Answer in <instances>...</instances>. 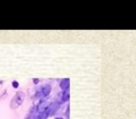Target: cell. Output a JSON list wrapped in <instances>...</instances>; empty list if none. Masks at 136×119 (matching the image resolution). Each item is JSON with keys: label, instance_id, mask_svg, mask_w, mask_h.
I'll return each instance as SVG.
<instances>
[{"label": "cell", "instance_id": "obj_10", "mask_svg": "<svg viewBox=\"0 0 136 119\" xmlns=\"http://www.w3.org/2000/svg\"><path fill=\"white\" fill-rule=\"evenodd\" d=\"M38 81H39V79H37V78H35V79H34V83H35V84H37Z\"/></svg>", "mask_w": 136, "mask_h": 119}, {"label": "cell", "instance_id": "obj_6", "mask_svg": "<svg viewBox=\"0 0 136 119\" xmlns=\"http://www.w3.org/2000/svg\"><path fill=\"white\" fill-rule=\"evenodd\" d=\"M50 116V114H49V110L48 108L46 109V111L43 112H38V114H37L36 117L34 119H47V117Z\"/></svg>", "mask_w": 136, "mask_h": 119}, {"label": "cell", "instance_id": "obj_4", "mask_svg": "<svg viewBox=\"0 0 136 119\" xmlns=\"http://www.w3.org/2000/svg\"><path fill=\"white\" fill-rule=\"evenodd\" d=\"M49 105H50V103H49V102H48L47 100H41V102H39V104H38V106H37V112H45L47 108L49 107Z\"/></svg>", "mask_w": 136, "mask_h": 119}, {"label": "cell", "instance_id": "obj_2", "mask_svg": "<svg viewBox=\"0 0 136 119\" xmlns=\"http://www.w3.org/2000/svg\"><path fill=\"white\" fill-rule=\"evenodd\" d=\"M59 107H60V102H58L50 103V105H49V107H48V110H49V114H50V116L54 114L57 112V110L59 109Z\"/></svg>", "mask_w": 136, "mask_h": 119}, {"label": "cell", "instance_id": "obj_8", "mask_svg": "<svg viewBox=\"0 0 136 119\" xmlns=\"http://www.w3.org/2000/svg\"><path fill=\"white\" fill-rule=\"evenodd\" d=\"M12 86H13L14 88H19V83L17 82V81H13L12 82Z\"/></svg>", "mask_w": 136, "mask_h": 119}, {"label": "cell", "instance_id": "obj_9", "mask_svg": "<svg viewBox=\"0 0 136 119\" xmlns=\"http://www.w3.org/2000/svg\"><path fill=\"white\" fill-rule=\"evenodd\" d=\"M68 112H69V106L67 107V109H66V117L69 119V114H68Z\"/></svg>", "mask_w": 136, "mask_h": 119}, {"label": "cell", "instance_id": "obj_7", "mask_svg": "<svg viewBox=\"0 0 136 119\" xmlns=\"http://www.w3.org/2000/svg\"><path fill=\"white\" fill-rule=\"evenodd\" d=\"M69 89H66V90H64L63 92V94H62V102H67V100H69Z\"/></svg>", "mask_w": 136, "mask_h": 119}, {"label": "cell", "instance_id": "obj_3", "mask_svg": "<svg viewBox=\"0 0 136 119\" xmlns=\"http://www.w3.org/2000/svg\"><path fill=\"white\" fill-rule=\"evenodd\" d=\"M51 91V86L50 84H45L44 86H41L40 88V95L43 97H47Z\"/></svg>", "mask_w": 136, "mask_h": 119}, {"label": "cell", "instance_id": "obj_5", "mask_svg": "<svg viewBox=\"0 0 136 119\" xmlns=\"http://www.w3.org/2000/svg\"><path fill=\"white\" fill-rule=\"evenodd\" d=\"M69 85H70V80L68 78H64V79H63L60 82V86L63 90L69 89Z\"/></svg>", "mask_w": 136, "mask_h": 119}, {"label": "cell", "instance_id": "obj_1", "mask_svg": "<svg viewBox=\"0 0 136 119\" xmlns=\"http://www.w3.org/2000/svg\"><path fill=\"white\" fill-rule=\"evenodd\" d=\"M24 98H25V94L23 91H18V92L15 94V96L13 97V99L10 102V107L12 109H16L17 107L23 103V102L24 100Z\"/></svg>", "mask_w": 136, "mask_h": 119}, {"label": "cell", "instance_id": "obj_11", "mask_svg": "<svg viewBox=\"0 0 136 119\" xmlns=\"http://www.w3.org/2000/svg\"><path fill=\"white\" fill-rule=\"evenodd\" d=\"M55 119H63V117H56Z\"/></svg>", "mask_w": 136, "mask_h": 119}]
</instances>
